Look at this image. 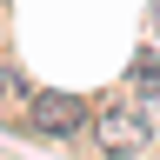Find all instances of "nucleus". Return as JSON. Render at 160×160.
I'll return each instance as SVG.
<instances>
[{
    "label": "nucleus",
    "instance_id": "3",
    "mask_svg": "<svg viewBox=\"0 0 160 160\" xmlns=\"http://www.w3.org/2000/svg\"><path fill=\"white\" fill-rule=\"evenodd\" d=\"M140 80H147V93L160 100V60H153V53H140Z\"/></svg>",
    "mask_w": 160,
    "mask_h": 160
},
{
    "label": "nucleus",
    "instance_id": "1",
    "mask_svg": "<svg viewBox=\"0 0 160 160\" xmlns=\"http://www.w3.org/2000/svg\"><path fill=\"white\" fill-rule=\"evenodd\" d=\"M27 120H33V133H80V120H87V107H80L73 93H33V107H27Z\"/></svg>",
    "mask_w": 160,
    "mask_h": 160
},
{
    "label": "nucleus",
    "instance_id": "2",
    "mask_svg": "<svg viewBox=\"0 0 160 160\" xmlns=\"http://www.w3.org/2000/svg\"><path fill=\"white\" fill-rule=\"evenodd\" d=\"M100 140H107V153L140 147V140H147V113H140V107H107V113H100Z\"/></svg>",
    "mask_w": 160,
    "mask_h": 160
}]
</instances>
